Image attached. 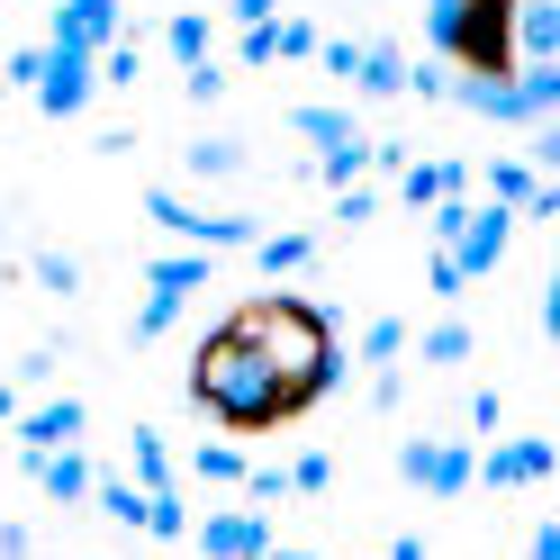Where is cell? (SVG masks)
Masks as SVG:
<instances>
[{
  "label": "cell",
  "instance_id": "836d02e7",
  "mask_svg": "<svg viewBox=\"0 0 560 560\" xmlns=\"http://www.w3.org/2000/svg\"><path fill=\"white\" fill-rule=\"evenodd\" d=\"M317 63H326L335 82H353V63H362V46H353V37H317Z\"/></svg>",
  "mask_w": 560,
  "mask_h": 560
},
{
  "label": "cell",
  "instance_id": "603a6c76",
  "mask_svg": "<svg viewBox=\"0 0 560 560\" xmlns=\"http://www.w3.org/2000/svg\"><path fill=\"white\" fill-rule=\"evenodd\" d=\"M182 163L199 172V182H235V172H244V145H235V136H199Z\"/></svg>",
  "mask_w": 560,
  "mask_h": 560
},
{
  "label": "cell",
  "instance_id": "1f68e13d",
  "mask_svg": "<svg viewBox=\"0 0 560 560\" xmlns=\"http://www.w3.org/2000/svg\"><path fill=\"white\" fill-rule=\"evenodd\" d=\"M335 218H343V226H371V218H380V190H362V182L335 190Z\"/></svg>",
  "mask_w": 560,
  "mask_h": 560
},
{
  "label": "cell",
  "instance_id": "484cf974",
  "mask_svg": "<svg viewBox=\"0 0 560 560\" xmlns=\"http://www.w3.org/2000/svg\"><path fill=\"white\" fill-rule=\"evenodd\" d=\"M145 534H154V542H182V534H190V506H182V488L145 498Z\"/></svg>",
  "mask_w": 560,
  "mask_h": 560
},
{
  "label": "cell",
  "instance_id": "52a82bcc",
  "mask_svg": "<svg viewBox=\"0 0 560 560\" xmlns=\"http://www.w3.org/2000/svg\"><path fill=\"white\" fill-rule=\"evenodd\" d=\"M470 462H479V443H452V434L398 443V479L425 488V498H470Z\"/></svg>",
  "mask_w": 560,
  "mask_h": 560
},
{
  "label": "cell",
  "instance_id": "3957f363",
  "mask_svg": "<svg viewBox=\"0 0 560 560\" xmlns=\"http://www.w3.org/2000/svg\"><path fill=\"white\" fill-rule=\"evenodd\" d=\"M425 46L462 82H515V0H425Z\"/></svg>",
  "mask_w": 560,
  "mask_h": 560
},
{
  "label": "cell",
  "instance_id": "2e32d148",
  "mask_svg": "<svg viewBox=\"0 0 560 560\" xmlns=\"http://www.w3.org/2000/svg\"><path fill=\"white\" fill-rule=\"evenodd\" d=\"M462 190H470L462 163H407V172H398V199H407V208H443V199H462Z\"/></svg>",
  "mask_w": 560,
  "mask_h": 560
},
{
  "label": "cell",
  "instance_id": "277c9868",
  "mask_svg": "<svg viewBox=\"0 0 560 560\" xmlns=\"http://www.w3.org/2000/svg\"><path fill=\"white\" fill-rule=\"evenodd\" d=\"M290 136H307V145H317V182H326V190H353L362 172H371V136L353 127V109L307 100V109H290Z\"/></svg>",
  "mask_w": 560,
  "mask_h": 560
},
{
  "label": "cell",
  "instance_id": "d6a6232c",
  "mask_svg": "<svg viewBox=\"0 0 560 560\" xmlns=\"http://www.w3.org/2000/svg\"><path fill=\"white\" fill-rule=\"evenodd\" d=\"M37 280H46V290H63V299H73V290H82V262H73V254H37Z\"/></svg>",
  "mask_w": 560,
  "mask_h": 560
},
{
  "label": "cell",
  "instance_id": "83f0119b",
  "mask_svg": "<svg viewBox=\"0 0 560 560\" xmlns=\"http://www.w3.org/2000/svg\"><path fill=\"white\" fill-rule=\"evenodd\" d=\"M317 55V27L307 19H271V63H307Z\"/></svg>",
  "mask_w": 560,
  "mask_h": 560
},
{
  "label": "cell",
  "instance_id": "8992f818",
  "mask_svg": "<svg viewBox=\"0 0 560 560\" xmlns=\"http://www.w3.org/2000/svg\"><path fill=\"white\" fill-rule=\"evenodd\" d=\"M208 290V254H163V262H145V307H136V343H154V335H172V317Z\"/></svg>",
  "mask_w": 560,
  "mask_h": 560
},
{
  "label": "cell",
  "instance_id": "cb8c5ba5",
  "mask_svg": "<svg viewBox=\"0 0 560 560\" xmlns=\"http://www.w3.org/2000/svg\"><path fill=\"white\" fill-rule=\"evenodd\" d=\"M91 73L109 82V91H127L136 73H145V46H136V37H118V46H100V55H91Z\"/></svg>",
  "mask_w": 560,
  "mask_h": 560
},
{
  "label": "cell",
  "instance_id": "f546056e",
  "mask_svg": "<svg viewBox=\"0 0 560 560\" xmlns=\"http://www.w3.org/2000/svg\"><path fill=\"white\" fill-rule=\"evenodd\" d=\"M317 488H335V462L326 452H299L290 462V498H317Z\"/></svg>",
  "mask_w": 560,
  "mask_h": 560
},
{
  "label": "cell",
  "instance_id": "f35d334b",
  "mask_svg": "<svg viewBox=\"0 0 560 560\" xmlns=\"http://www.w3.org/2000/svg\"><path fill=\"white\" fill-rule=\"evenodd\" d=\"M524 560H560V524H534V542H524Z\"/></svg>",
  "mask_w": 560,
  "mask_h": 560
},
{
  "label": "cell",
  "instance_id": "9a60e30c",
  "mask_svg": "<svg viewBox=\"0 0 560 560\" xmlns=\"http://www.w3.org/2000/svg\"><path fill=\"white\" fill-rule=\"evenodd\" d=\"M515 63H560V0H515Z\"/></svg>",
  "mask_w": 560,
  "mask_h": 560
},
{
  "label": "cell",
  "instance_id": "8d00e7d4",
  "mask_svg": "<svg viewBox=\"0 0 560 560\" xmlns=\"http://www.w3.org/2000/svg\"><path fill=\"white\" fill-rule=\"evenodd\" d=\"M37 551V534H27V524H0V560H27Z\"/></svg>",
  "mask_w": 560,
  "mask_h": 560
},
{
  "label": "cell",
  "instance_id": "6da1fadb",
  "mask_svg": "<svg viewBox=\"0 0 560 560\" xmlns=\"http://www.w3.org/2000/svg\"><path fill=\"white\" fill-rule=\"evenodd\" d=\"M226 335L254 353L280 389L299 398V416L317 407V398H335V380H343V343H335V326H326V307L317 299H299V290H262V299H244L235 317H226Z\"/></svg>",
  "mask_w": 560,
  "mask_h": 560
},
{
  "label": "cell",
  "instance_id": "d6986e66",
  "mask_svg": "<svg viewBox=\"0 0 560 560\" xmlns=\"http://www.w3.org/2000/svg\"><path fill=\"white\" fill-rule=\"evenodd\" d=\"M208 37H218V19H199V10H172V19H163V46H172L182 73H190V63H208Z\"/></svg>",
  "mask_w": 560,
  "mask_h": 560
},
{
  "label": "cell",
  "instance_id": "7c38bea8",
  "mask_svg": "<svg viewBox=\"0 0 560 560\" xmlns=\"http://www.w3.org/2000/svg\"><path fill=\"white\" fill-rule=\"evenodd\" d=\"M262 551H271V515H254V506L199 515V560H262Z\"/></svg>",
  "mask_w": 560,
  "mask_h": 560
},
{
  "label": "cell",
  "instance_id": "d4e9b609",
  "mask_svg": "<svg viewBox=\"0 0 560 560\" xmlns=\"http://www.w3.org/2000/svg\"><path fill=\"white\" fill-rule=\"evenodd\" d=\"M398 353H407V326H398V317H371V326H362V362H371V371H398Z\"/></svg>",
  "mask_w": 560,
  "mask_h": 560
},
{
  "label": "cell",
  "instance_id": "7402d4cb",
  "mask_svg": "<svg viewBox=\"0 0 560 560\" xmlns=\"http://www.w3.org/2000/svg\"><path fill=\"white\" fill-rule=\"evenodd\" d=\"M127 452H136V488H145V498H163V488H172V452H163V434H154V425H136Z\"/></svg>",
  "mask_w": 560,
  "mask_h": 560
},
{
  "label": "cell",
  "instance_id": "ac0fdd59",
  "mask_svg": "<svg viewBox=\"0 0 560 560\" xmlns=\"http://www.w3.org/2000/svg\"><path fill=\"white\" fill-rule=\"evenodd\" d=\"M91 506L109 515V524H127V534H145V488H136V479H118V470H91Z\"/></svg>",
  "mask_w": 560,
  "mask_h": 560
},
{
  "label": "cell",
  "instance_id": "30bf717a",
  "mask_svg": "<svg viewBox=\"0 0 560 560\" xmlns=\"http://www.w3.org/2000/svg\"><path fill=\"white\" fill-rule=\"evenodd\" d=\"M37 109L46 118H82L91 109V91H100V73H91V55H73V46H46V63H37Z\"/></svg>",
  "mask_w": 560,
  "mask_h": 560
},
{
  "label": "cell",
  "instance_id": "e575fe53",
  "mask_svg": "<svg viewBox=\"0 0 560 560\" xmlns=\"http://www.w3.org/2000/svg\"><path fill=\"white\" fill-rule=\"evenodd\" d=\"M470 425H479V434H498V425H506V398H498V389H479V398H470Z\"/></svg>",
  "mask_w": 560,
  "mask_h": 560
},
{
  "label": "cell",
  "instance_id": "d590c367",
  "mask_svg": "<svg viewBox=\"0 0 560 560\" xmlns=\"http://www.w3.org/2000/svg\"><path fill=\"white\" fill-rule=\"evenodd\" d=\"M425 280H434V299H462V290H470V280L452 271V254H434V262H425Z\"/></svg>",
  "mask_w": 560,
  "mask_h": 560
},
{
  "label": "cell",
  "instance_id": "5b68a950",
  "mask_svg": "<svg viewBox=\"0 0 560 560\" xmlns=\"http://www.w3.org/2000/svg\"><path fill=\"white\" fill-rule=\"evenodd\" d=\"M145 218L154 226H172V235H190V254H254V218H235V208H190L172 182H154L145 190Z\"/></svg>",
  "mask_w": 560,
  "mask_h": 560
},
{
  "label": "cell",
  "instance_id": "e0dca14e",
  "mask_svg": "<svg viewBox=\"0 0 560 560\" xmlns=\"http://www.w3.org/2000/svg\"><path fill=\"white\" fill-rule=\"evenodd\" d=\"M353 91H371V100H407V55L380 37V46H362V63H353Z\"/></svg>",
  "mask_w": 560,
  "mask_h": 560
},
{
  "label": "cell",
  "instance_id": "ba28073f",
  "mask_svg": "<svg viewBox=\"0 0 560 560\" xmlns=\"http://www.w3.org/2000/svg\"><path fill=\"white\" fill-rule=\"evenodd\" d=\"M506 244H515V208H462V226H452V244H434V254H452V271L462 280H488L506 262Z\"/></svg>",
  "mask_w": 560,
  "mask_h": 560
},
{
  "label": "cell",
  "instance_id": "f1b7e54d",
  "mask_svg": "<svg viewBox=\"0 0 560 560\" xmlns=\"http://www.w3.org/2000/svg\"><path fill=\"white\" fill-rule=\"evenodd\" d=\"M235 488H244V498H254V515H262V506H280V498H290V470H271V462H244V479H235Z\"/></svg>",
  "mask_w": 560,
  "mask_h": 560
},
{
  "label": "cell",
  "instance_id": "7a4b0ae2",
  "mask_svg": "<svg viewBox=\"0 0 560 560\" xmlns=\"http://www.w3.org/2000/svg\"><path fill=\"white\" fill-rule=\"evenodd\" d=\"M190 407L208 416V425H226V434L299 425V398L280 389V380H271L254 353H244L226 326H208V335H199V353H190Z\"/></svg>",
  "mask_w": 560,
  "mask_h": 560
},
{
  "label": "cell",
  "instance_id": "4dcf8cb0",
  "mask_svg": "<svg viewBox=\"0 0 560 560\" xmlns=\"http://www.w3.org/2000/svg\"><path fill=\"white\" fill-rule=\"evenodd\" d=\"M182 91L199 100V109H208V100H226V63H218V55H208V63H190V73H182Z\"/></svg>",
  "mask_w": 560,
  "mask_h": 560
},
{
  "label": "cell",
  "instance_id": "5bb4252c",
  "mask_svg": "<svg viewBox=\"0 0 560 560\" xmlns=\"http://www.w3.org/2000/svg\"><path fill=\"white\" fill-rule=\"evenodd\" d=\"M82 434H91V407H82V398L19 407V443H27V452H63V443H82Z\"/></svg>",
  "mask_w": 560,
  "mask_h": 560
},
{
  "label": "cell",
  "instance_id": "9c48e42d",
  "mask_svg": "<svg viewBox=\"0 0 560 560\" xmlns=\"http://www.w3.org/2000/svg\"><path fill=\"white\" fill-rule=\"evenodd\" d=\"M551 470H560V452L542 434H506V443H488L470 462V488H542Z\"/></svg>",
  "mask_w": 560,
  "mask_h": 560
},
{
  "label": "cell",
  "instance_id": "ab89813d",
  "mask_svg": "<svg viewBox=\"0 0 560 560\" xmlns=\"http://www.w3.org/2000/svg\"><path fill=\"white\" fill-rule=\"evenodd\" d=\"M389 560H434V551L416 542V534H398V542H389Z\"/></svg>",
  "mask_w": 560,
  "mask_h": 560
},
{
  "label": "cell",
  "instance_id": "b9f144b4",
  "mask_svg": "<svg viewBox=\"0 0 560 560\" xmlns=\"http://www.w3.org/2000/svg\"><path fill=\"white\" fill-rule=\"evenodd\" d=\"M262 560H317V551H290V542H271V551H262Z\"/></svg>",
  "mask_w": 560,
  "mask_h": 560
},
{
  "label": "cell",
  "instance_id": "60d3db41",
  "mask_svg": "<svg viewBox=\"0 0 560 560\" xmlns=\"http://www.w3.org/2000/svg\"><path fill=\"white\" fill-rule=\"evenodd\" d=\"M0 425H19V389H10V380H0Z\"/></svg>",
  "mask_w": 560,
  "mask_h": 560
},
{
  "label": "cell",
  "instance_id": "ffe728a7",
  "mask_svg": "<svg viewBox=\"0 0 560 560\" xmlns=\"http://www.w3.org/2000/svg\"><path fill=\"white\" fill-rule=\"evenodd\" d=\"M416 362H425V371H462V362H470V326H462V317L425 326V335H416Z\"/></svg>",
  "mask_w": 560,
  "mask_h": 560
},
{
  "label": "cell",
  "instance_id": "8fae6325",
  "mask_svg": "<svg viewBox=\"0 0 560 560\" xmlns=\"http://www.w3.org/2000/svg\"><path fill=\"white\" fill-rule=\"evenodd\" d=\"M127 37V0H55V46L73 55H100Z\"/></svg>",
  "mask_w": 560,
  "mask_h": 560
},
{
  "label": "cell",
  "instance_id": "44dd1931",
  "mask_svg": "<svg viewBox=\"0 0 560 560\" xmlns=\"http://www.w3.org/2000/svg\"><path fill=\"white\" fill-rule=\"evenodd\" d=\"M254 262H262L271 280H290V271L317 262V235H254Z\"/></svg>",
  "mask_w": 560,
  "mask_h": 560
},
{
  "label": "cell",
  "instance_id": "4fadbf2b",
  "mask_svg": "<svg viewBox=\"0 0 560 560\" xmlns=\"http://www.w3.org/2000/svg\"><path fill=\"white\" fill-rule=\"evenodd\" d=\"M19 462H27V479H37L55 506H91V452H82V443H63V452H19Z\"/></svg>",
  "mask_w": 560,
  "mask_h": 560
},
{
  "label": "cell",
  "instance_id": "74e56055",
  "mask_svg": "<svg viewBox=\"0 0 560 560\" xmlns=\"http://www.w3.org/2000/svg\"><path fill=\"white\" fill-rule=\"evenodd\" d=\"M226 19H244V27H262V19H280V0H226Z\"/></svg>",
  "mask_w": 560,
  "mask_h": 560
},
{
  "label": "cell",
  "instance_id": "4316f807",
  "mask_svg": "<svg viewBox=\"0 0 560 560\" xmlns=\"http://www.w3.org/2000/svg\"><path fill=\"white\" fill-rule=\"evenodd\" d=\"M190 479H218V488H235V479H244V452H235V443H199V452H190Z\"/></svg>",
  "mask_w": 560,
  "mask_h": 560
}]
</instances>
